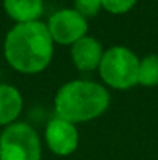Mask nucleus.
Segmentation results:
<instances>
[{
	"label": "nucleus",
	"instance_id": "1",
	"mask_svg": "<svg viewBox=\"0 0 158 160\" xmlns=\"http://www.w3.org/2000/svg\"><path fill=\"white\" fill-rule=\"evenodd\" d=\"M5 58L22 73H39L53 58V39L45 23H17L5 39Z\"/></svg>",
	"mask_w": 158,
	"mask_h": 160
},
{
	"label": "nucleus",
	"instance_id": "2",
	"mask_svg": "<svg viewBox=\"0 0 158 160\" xmlns=\"http://www.w3.org/2000/svg\"><path fill=\"white\" fill-rule=\"evenodd\" d=\"M108 104V92L92 81H70L54 97L56 117L73 124L98 118L107 110Z\"/></svg>",
	"mask_w": 158,
	"mask_h": 160
},
{
	"label": "nucleus",
	"instance_id": "3",
	"mask_svg": "<svg viewBox=\"0 0 158 160\" xmlns=\"http://www.w3.org/2000/svg\"><path fill=\"white\" fill-rule=\"evenodd\" d=\"M98 68L104 82L113 89L127 90L138 84L140 59L127 47H112L104 52Z\"/></svg>",
	"mask_w": 158,
	"mask_h": 160
},
{
	"label": "nucleus",
	"instance_id": "4",
	"mask_svg": "<svg viewBox=\"0 0 158 160\" xmlns=\"http://www.w3.org/2000/svg\"><path fill=\"white\" fill-rule=\"evenodd\" d=\"M0 160H41V140L26 123H12L0 135Z\"/></svg>",
	"mask_w": 158,
	"mask_h": 160
},
{
	"label": "nucleus",
	"instance_id": "5",
	"mask_svg": "<svg viewBox=\"0 0 158 160\" xmlns=\"http://www.w3.org/2000/svg\"><path fill=\"white\" fill-rule=\"evenodd\" d=\"M53 42L73 45L87 33V19L74 9H60L50 17L47 25Z\"/></svg>",
	"mask_w": 158,
	"mask_h": 160
},
{
	"label": "nucleus",
	"instance_id": "6",
	"mask_svg": "<svg viewBox=\"0 0 158 160\" xmlns=\"http://www.w3.org/2000/svg\"><path fill=\"white\" fill-rule=\"evenodd\" d=\"M45 140L48 148L57 156H70L76 151L79 143V134L73 123L54 117L45 129Z\"/></svg>",
	"mask_w": 158,
	"mask_h": 160
},
{
	"label": "nucleus",
	"instance_id": "7",
	"mask_svg": "<svg viewBox=\"0 0 158 160\" xmlns=\"http://www.w3.org/2000/svg\"><path fill=\"white\" fill-rule=\"evenodd\" d=\"M103 47L101 44L90 36H84L78 42L71 45V59L79 70L92 72L99 67L103 59Z\"/></svg>",
	"mask_w": 158,
	"mask_h": 160
},
{
	"label": "nucleus",
	"instance_id": "8",
	"mask_svg": "<svg viewBox=\"0 0 158 160\" xmlns=\"http://www.w3.org/2000/svg\"><path fill=\"white\" fill-rule=\"evenodd\" d=\"M5 11L17 23L37 22L44 12L42 0H3Z\"/></svg>",
	"mask_w": 158,
	"mask_h": 160
},
{
	"label": "nucleus",
	"instance_id": "9",
	"mask_svg": "<svg viewBox=\"0 0 158 160\" xmlns=\"http://www.w3.org/2000/svg\"><path fill=\"white\" fill-rule=\"evenodd\" d=\"M22 112V95L8 84H0V124H12Z\"/></svg>",
	"mask_w": 158,
	"mask_h": 160
},
{
	"label": "nucleus",
	"instance_id": "10",
	"mask_svg": "<svg viewBox=\"0 0 158 160\" xmlns=\"http://www.w3.org/2000/svg\"><path fill=\"white\" fill-rule=\"evenodd\" d=\"M138 84L146 87L158 86V54H149L140 61Z\"/></svg>",
	"mask_w": 158,
	"mask_h": 160
},
{
	"label": "nucleus",
	"instance_id": "11",
	"mask_svg": "<svg viewBox=\"0 0 158 160\" xmlns=\"http://www.w3.org/2000/svg\"><path fill=\"white\" fill-rule=\"evenodd\" d=\"M103 8L101 0H74V11L82 17H95Z\"/></svg>",
	"mask_w": 158,
	"mask_h": 160
},
{
	"label": "nucleus",
	"instance_id": "12",
	"mask_svg": "<svg viewBox=\"0 0 158 160\" xmlns=\"http://www.w3.org/2000/svg\"><path fill=\"white\" fill-rule=\"evenodd\" d=\"M101 3L105 11L112 14H124L135 6L136 0H101Z\"/></svg>",
	"mask_w": 158,
	"mask_h": 160
}]
</instances>
